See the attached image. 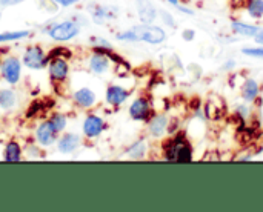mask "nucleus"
Listing matches in <instances>:
<instances>
[{
    "instance_id": "obj_5",
    "label": "nucleus",
    "mask_w": 263,
    "mask_h": 212,
    "mask_svg": "<svg viewBox=\"0 0 263 212\" xmlns=\"http://www.w3.org/2000/svg\"><path fill=\"white\" fill-rule=\"evenodd\" d=\"M22 74H23V63L22 59L15 54L6 52L3 57L2 63V72L0 79L8 85V86H17L22 82Z\"/></svg>"
},
{
    "instance_id": "obj_3",
    "label": "nucleus",
    "mask_w": 263,
    "mask_h": 212,
    "mask_svg": "<svg viewBox=\"0 0 263 212\" xmlns=\"http://www.w3.org/2000/svg\"><path fill=\"white\" fill-rule=\"evenodd\" d=\"M43 31L52 42H55L59 45H65V43L76 40L80 35L82 23L76 17L63 18V20L51 22L49 25H46V28Z\"/></svg>"
},
{
    "instance_id": "obj_36",
    "label": "nucleus",
    "mask_w": 263,
    "mask_h": 212,
    "mask_svg": "<svg viewBox=\"0 0 263 212\" xmlns=\"http://www.w3.org/2000/svg\"><path fill=\"white\" fill-rule=\"evenodd\" d=\"M165 2H168V3H171L173 6H176V8H179L182 3H180V0H165Z\"/></svg>"
},
{
    "instance_id": "obj_22",
    "label": "nucleus",
    "mask_w": 263,
    "mask_h": 212,
    "mask_svg": "<svg viewBox=\"0 0 263 212\" xmlns=\"http://www.w3.org/2000/svg\"><path fill=\"white\" fill-rule=\"evenodd\" d=\"M146 154H148V143L145 139L136 140L125 151V156L131 160H143L146 157Z\"/></svg>"
},
{
    "instance_id": "obj_24",
    "label": "nucleus",
    "mask_w": 263,
    "mask_h": 212,
    "mask_svg": "<svg viewBox=\"0 0 263 212\" xmlns=\"http://www.w3.org/2000/svg\"><path fill=\"white\" fill-rule=\"evenodd\" d=\"M245 11L250 18L262 20L263 18V0H245Z\"/></svg>"
},
{
    "instance_id": "obj_23",
    "label": "nucleus",
    "mask_w": 263,
    "mask_h": 212,
    "mask_svg": "<svg viewBox=\"0 0 263 212\" xmlns=\"http://www.w3.org/2000/svg\"><path fill=\"white\" fill-rule=\"evenodd\" d=\"M48 122L51 123V126L54 128V131L60 136L62 132L66 131L68 123H69V117H68L65 112H62V111H54V112H51V115L48 117Z\"/></svg>"
},
{
    "instance_id": "obj_1",
    "label": "nucleus",
    "mask_w": 263,
    "mask_h": 212,
    "mask_svg": "<svg viewBox=\"0 0 263 212\" xmlns=\"http://www.w3.org/2000/svg\"><path fill=\"white\" fill-rule=\"evenodd\" d=\"M168 34L162 26L153 25V23H140L129 29L120 31L116 34V38L120 42L128 43H146V45H162L166 40Z\"/></svg>"
},
{
    "instance_id": "obj_18",
    "label": "nucleus",
    "mask_w": 263,
    "mask_h": 212,
    "mask_svg": "<svg viewBox=\"0 0 263 212\" xmlns=\"http://www.w3.org/2000/svg\"><path fill=\"white\" fill-rule=\"evenodd\" d=\"M25 159L23 156V145L15 140V139H11L5 143V148H3V160L8 162V163H18Z\"/></svg>"
},
{
    "instance_id": "obj_35",
    "label": "nucleus",
    "mask_w": 263,
    "mask_h": 212,
    "mask_svg": "<svg viewBox=\"0 0 263 212\" xmlns=\"http://www.w3.org/2000/svg\"><path fill=\"white\" fill-rule=\"evenodd\" d=\"M223 65H225L223 69H231V68H234V60H228V62H225Z\"/></svg>"
},
{
    "instance_id": "obj_4",
    "label": "nucleus",
    "mask_w": 263,
    "mask_h": 212,
    "mask_svg": "<svg viewBox=\"0 0 263 212\" xmlns=\"http://www.w3.org/2000/svg\"><path fill=\"white\" fill-rule=\"evenodd\" d=\"M22 63H23V68L29 69V71H42V69H46L48 66V62H49V57H48V52L45 51V48L39 43H32V45H28L22 55Z\"/></svg>"
},
{
    "instance_id": "obj_17",
    "label": "nucleus",
    "mask_w": 263,
    "mask_h": 212,
    "mask_svg": "<svg viewBox=\"0 0 263 212\" xmlns=\"http://www.w3.org/2000/svg\"><path fill=\"white\" fill-rule=\"evenodd\" d=\"M20 103V95L14 89V86L0 88V111L2 112H12L17 109Z\"/></svg>"
},
{
    "instance_id": "obj_6",
    "label": "nucleus",
    "mask_w": 263,
    "mask_h": 212,
    "mask_svg": "<svg viewBox=\"0 0 263 212\" xmlns=\"http://www.w3.org/2000/svg\"><path fill=\"white\" fill-rule=\"evenodd\" d=\"M48 77L49 82L55 86H62L69 80V74H71V63L69 59L65 57H52L48 62Z\"/></svg>"
},
{
    "instance_id": "obj_21",
    "label": "nucleus",
    "mask_w": 263,
    "mask_h": 212,
    "mask_svg": "<svg viewBox=\"0 0 263 212\" xmlns=\"http://www.w3.org/2000/svg\"><path fill=\"white\" fill-rule=\"evenodd\" d=\"M231 29L236 35H242V37H256L260 32V26L259 25H253V23H247L242 20H233L231 22Z\"/></svg>"
},
{
    "instance_id": "obj_38",
    "label": "nucleus",
    "mask_w": 263,
    "mask_h": 212,
    "mask_svg": "<svg viewBox=\"0 0 263 212\" xmlns=\"http://www.w3.org/2000/svg\"><path fill=\"white\" fill-rule=\"evenodd\" d=\"M233 2H239V3H243L245 0H233Z\"/></svg>"
},
{
    "instance_id": "obj_9",
    "label": "nucleus",
    "mask_w": 263,
    "mask_h": 212,
    "mask_svg": "<svg viewBox=\"0 0 263 212\" xmlns=\"http://www.w3.org/2000/svg\"><path fill=\"white\" fill-rule=\"evenodd\" d=\"M71 103L80 111H92L99 105V95L92 88L80 86L71 92Z\"/></svg>"
},
{
    "instance_id": "obj_16",
    "label": "nucleus",
    "mask_w": 263,
    "mask_h": 212,
    "mask_svg": "<svg viewBox=\"0 0 263 212\" xmlns=\"http://www.w3.org/2000/svg\"><path fill=\"white\" fill-rule=\"evenodd\" d=\"M89 17L96 25H105L117 17V9L105 5H94L89 8Z\"/></svg>"
},
{
    "instance_id": "obj_14",
    "label": "nucleus",
    "mask_w": 263,
    "mask_h": 212,
    "mask_svg": "<svg viewBox=\"0 0 263 212\" xmlns=\"http://www.w3.org/2000/svg\"><path fill=\"white\" fill-rule=\"evenodd\" d=\"M170 126H171L170 117L168 114L163 112V114H156L148 120L146 131L148 136L153 139H163L166 134H170Z\"/></svg>"
},
{
    "instance_id": "obj_8",
    "label": "nucleus",
    "mask_w": 263,
    "mask_h": 212,
    "mask_svg": "<svg viewBox=\"0 0 263 212\" xmlns=\"http://www.w3.org/2000/svg\"><path fill=\"white\" fill-rule=\"evenodd\" d=\"M106 129V120L92 111H88V114L83 117L82 122V136L86 140H96L99 139Z\"/></svg>"
},
{
    "instance_id": "obj_26",
    "label": "nucleus",
    "mask_w": 263,
    "mask_h": 212,
    "mask_svg": "<svg viewBox=\"0 0 263 212\" xmlns=\"http://www.w3.org/2000/svg\"><path fill=\"white\" fill-rule=\"evenodd\" d=\"M48 57L52 59V57H65V59H71L72 57V52L71 49H68L65 45H59L52 49L48 51Z\"/></svg>"
},
{
    "instance_id": "obj_7",
    "label": "nucleus",
    "mask_w": 263,
    "mask_h": 212,
    "mask_svg": "<svg viewBox=\"0 0 263 212\" xmlns=\"http://www.w3.org/2000/svg\"><path fill=\"white\" fill-rule=\"evenodd\" d=\"M109 51L111 49L92 48V52L88 55V60H86V66H88L91 74H94V75H106L111 71L114 63H112V60L109 57Z\"/></svg>"
},
{
    "instance_id": "obj_25",
    "label": "nucleus",
    "mask_w": 263,
    "mask_h": 212,
    "mask_svg": "<svg viewBox=\"0 0 263 212\" xmlns=\"http://www.w3.org/2000/svg\"><path fill=\"white\" fill-rule=\"evenodd\" d=\"M23 156L29 160H39L42 159V148L32 140L28 146H23Z\"/></svg>"
},
{
    "instance_id": "obj_12",
    "label": "nucleus",
    "mask_w": 263,
    "mask_h": 212,
    "mask_svg": "<svg viewBox=\"0 0 263 212\" xmlns=\"http://www.w3.org/2000/svg\"><path fill=\"white\" fill-rule=\"evenodd\" d=\"M83 145V136L77 132H62L55 142V149L62 156H72Z\"/></svg>"
},
{
    "instance_id": "obj_11",
    "label": "nucleus",
    "mask_w": 263,
    "mask_h": 212,
    "mask_svg": "<svg viewBox=\"0 0 263 212\" xmlns=\"http://www.w3.org/2000/svg\"><path fill=\"white\" fill-rule=\"evenodd\" d=\"M128 115L134 122H148L153 117V105L146 95H139L131 100L128 106Z\"/></svg>"
},
{
    "instance_id": "obj_39",
    "label": "nucleus",
    "mask_w": 263,
    "mask_h": 212,
    "mask_svg": "<svg viewBox=\"0 0 263 212\" xmlns=\"http://www.w3.org/2000/svg\"><path fill=\"white\" fill-rule=\"evenodd\" d=\"M0 22H2V11H0Z\"/></svg>"
},
{
    "instance_id": "obj_13",
    "label": "nucleus",
    "mask_w": 263,
    "mask_h": 212,
    "mask_svg": "<svg viewBox=\"0 0 263 212\" xmlns=\"http://www.w3.org/2000/svg\"><path fill=\"white\" fill-rule=\"evenodd\" d=\"M129 97H131V89L119 83H111L105 89V103L111 108L123 106Z\"/></svg>"
},
{
    "instance_id": "obj_31",
    "label": "nucleus",
    "mask_w": 263,
    "mask_h": 212,
    "mask_svg": "<svg viewBox=\"0 0 263 212\" xmlns=\"http://www.w3.org/2000/svg\"><path fill=\"white\" fill-rule=\"evenodd\" d=\"M162 20H163V23H165L166 26H170V28L176 26V18H174V15H171L168 11H163V12H162Z\"/></svg>"
},
{
    "instance_id": "obj_29",
    "label": "nucleus",
    "mask_w": 263,
    "mask_h": 212,
    "mask_svg": "<svg viewBox=\"0 0 263 212\" xmlns=\"http://www.w3.org/2000/svg\"><path fill=\"white\" fill-rule=\"evenodd\" d=\"M236 114L239 115V119H243L247 120L250 115H251V109H250V105L248 103H240V105H236Z\"/></svg>"
},
{
    "instance_id": "obj_20",
    "label": "nucleus",
    "mask_w": 263,
    "mask_h": 212,
    "mask_svg": "<svg viewBox=\"0 0 263 212\" xmlns=\"http://www.w3.org/2000/svg\"><path fill=\"white\" fill-rule=\"evenodd\" d=\"M32 35L31 29H8L0 32V46L8 45V43H17L29 38Z\"/></svg>"
},
{
    "instance_id": "obj_27",
    "label": "nucleus",
    "mask_w": 263,
    "mask_h": 212,
    "mask_svg": "<svg viewBox=\"0 0 263 212\" xmlns=\"http://www.w3.org/2000/svg\"><path fill=\"white\" fill-rule=\"evenodd\" d=\"M242 54H243V55H247V57H251V59H259V60H263V45L242 48Z\"/></svg>"
},
{
    "instance_id": "obj_33",
    "label": "nucleus",
    "mask_w": 263,
    "mask_h": 212,
    "mask_svg": "<svg viewBox=\"0 0 263 212\" xmlns=\"http://www.w3.org/2000/svg\"><path fill=\"white\" fill-rule=\"evenodd\" d=\"M182 37H183V40L191 42V40H194V37H196V31H193V29H185V31L182 32Z\"/></svg>"
},
{
    "instance_id": "obj_30",
    "label": "nucleus",
    "mask_w": 263,
    "mask_h": 212,
    "mask_svg": "<svg viewBox=\"0 0 263 212\" xmlns=\"http://www.w3.org/2000/svg\"><path fill=\"white\" fill-rule=\"evenodd\" d=\"M40 2H51L59 8H72L77 3H80L82 0H40Z\"/></svg>"
},
{
    "instance_id": "obj_15",
    "label": "nucleus",
    "mask_w": 263,
    "mask_h": 212,
    "mask_svg": "<svg viewBox=\"0 0 263 212\" xmlns=\"http://www.w3.org/2000/svg\"><path fill=\"white\" fill-rule=\"evenodd\" d=\"M260 92H262L260 83L256 79H253V77H247L243 80V83L240 85V97L248 105L256 103L257 99L260 97Z\"/></svg>"
},
{
    "instance_id": "obj_28",
    "label": "nucleus",
    "mask_w": 263,
    "mask_h": 212,
    "mask_svg": "<svg viewBox=\"0 0 263 212\" xmlns=\"http://www.w3.org/2000/svg\"><path fill=\"white\" fill-rule=\"evenodd\" d=\"M91 45H92V48H97V49H112V45L106 38L99 37V35L91 38Z\"/></svg>"
},
{
    "instance_id": "obj_2",
    "label": "nucleus",
    "mask_w": 263,
    "mask_h": 212,
    "mask_svg": "<svg viewBox=\"0 0 263 212\" xmlns=\"http://www.w3.org/2000/svg\"><path fill=\"white\" fill-rule=\"evenodd\" d=\"M162 151H163V159L168 162L186 163L194 159L193 145L182 132L173 134L170 139H165V142L162 143Z\"/></svg>"
},
{
    "instance_id": "obj_37",
    "label": "nucleus",
    "mask_w": 263,
    "mask_h": 212,
    "mask_svg": "<svg viewBox=\"0 0 263 212\" xmlns=\"http://www.w3.org/2000/svg\"><path fill=\"white\" fill-rule=\"evenodd\" d=\"M3 51H5V49L0 46V72H2V63H3V57H5V54H6V52H3Z\"/></svg>"
},
{
    "instance_id": "obj_32",
    "label": "nucleus",
    "mask_w": 263,
    "mask_h": 212,
    "mask_svg": "<svg viewBox=\"0 0 263 212\" xmlns=\"http://www.w3.org/2000/svg\"><path fill=\"white\" fill-rule=\"evenodd\" d=\"M26 0H0V6L2 8H8V6H15V5H20Z\"/></svg>"
},
{
    "instance_id": "obj_10",
    "label": "nucleus",
    "mask_w": 263,
    "mask_h": 212,
    "mask_svg": "<svg viewBox=\"0 0 263 212\" xmlns=\"http://www.w3.org/2000/svg\"><path fill=\"white\" fill-rule=\"evenodd\" d=\"M59 139V134L54 131V128L51 126V123L48 122V119L39 122L34 128V134H32V140L42 148V149H48L55 146V142Z\"/></svg>"
},
{
    "instance_id": "obj_34",
    "label": "nucleus",
    "mask_w": 263,
    "mask_h": 212,
    "mask_svg": "<svg viewBox=\"0 0 263 212\" xmlns=\"http://www.w3.org/2000/svg\"><path fill=\"white\" fill-rule=\"evenodd\" d=\"M254 40H256V42H257L259 45H263V28L260 29V32H259V34H257V35L254 37Z\"/></svg>"
},
{
    "instance_id": "obj_19",
    "label": "nucleus",
    "mask_w": 263,
    "mask_h": 212,
    "mask_svg": "<svg viewBox=\"0 0 263 212\" xmlns=\"http://www.w3.org/2000/svg\"><path fill=\"white\" fill-rule=\"evenodd\" d=\"M137 14L142 23H153L157 18V9L151 3V0H137Z\"/></svg>"
}]
</instances>
